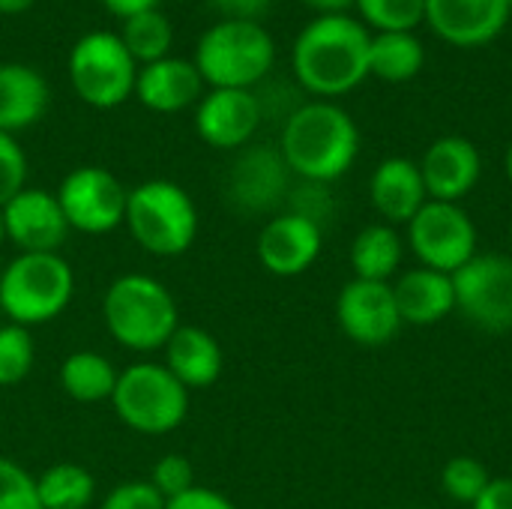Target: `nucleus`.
I'll return each instance as SVG.
<instances>
[{
    "label": "nucleus",
    "instance_id": "0eeeda50",
    "mask_svg": "<svg viewBox=\"0 0 512 509\" xmlns=\"http://www.w3.org/2000/svg\"><path fill=\"white\" fill-rule=\"evenodd\" d=\"M111 408L138 435H168L189 414V390L162 363H132L117 375Z\"/></svg>",
    "mask_w": 512,
    "mask_h": 509
},
{
    "label": "nucleus",
    "instance_id": "a19ab883",
    "mask_svg": "<svg viewBox=\"0 0 512 509\" xmlns=\"http://www.w3.org/2000/svg\"><path fill=\"white\" fill-rule=\"evenodd\" d=\"M36 0H0V15H21L33 6Z\"/></svg>",
    "mask_w": 512,
    "mask_h": 509
},
{
    "label": "nucleus",
    "instance_id": "9b49d317",
    "mask_svg": "<svg viewBox=\"0 0 512 509\" xmlns=\"http://www.w3.org/2000/svg\"><path fill=\"white\" fill-rule=\"evenodd\" d=\"M54 195L69 222V231L99 237L123 225L129 189L108 168L81 165L60 180V189Z\"/></svg>",
    "mask_w": 512,
    "mask_h": 509
},
{
    "label": "nucleus",
    "instance_id": "6e6552de",
    "mask_svg": "<svg viewBox=\"0 0 512 509\" xmlns=\"http://www.w3.org/2000/svg\"><path fill=\"white\" fill-rule=\"evenodd\" d=\"M66 72L78 99L90 108L108 111L135 96L138 63L126 51L117 30H87L75 39Z\"/></svg>",
    "mask_w": 512,
    "mask_h": 509
},
{
    "label": "nucleus",
    "instance_id": "79ce46f5",
    "mask_svg": "<svg viewBox=\"0 0 512 509\" xmlns=\"http://www.w3.org/2000/svg\"><path fill=\"white\" fill-rule=\"evenodd\" d=\"M504 168H507V177H510V183H512V144L507 147V159H504Z\"/></svg>",
    "mask_w": 512,
    "mask_h": 509
},
{
    "label": "nucleus",
    "instance_id": "c03bdc74",
    "mask_svg": "<svg viewBox=\"0 0 512 509\" xmlns=\"http://www.w3.org/2000/svg\"><path fill=\"white\" fill-rule=\"evenodd\" d=\"M510 246H512V225H510Z\"/></svg>",
    "mask_w": 512,
    "mask_h": 509
},
{
    "label": "nucleus",
    "instance_id": "cd10ccee",
    "mask_svg": "<svg viewBox=\"0 0 512 509\" xmlns=\"http://www.w3.org/2000/svg\"><path fill=\"white\" fill-rule=\"evenodd\" d=\"M117 36L123 39L126 51L132 54V60L138 66L168 57L171 45H174V27H171L168 15H162V9H150V12L123 18Z\"/></svg>",
    "mask_w": 512,
    "mask_h": 509
},
{
    "label": "nucleus",
    "instance_id": "7ed1b4c3",
    "mask_svg": "<svg viewBox=\"0 0 512 509\" xmlns=\"http://www.w3.org/2000/svg\"><path fill=\"white\" fill-rule=\"evenodd\" d=\"M102 321L108 336L135 354L162 351L180 327L174 294L147 273L117 276L102 297Z\"/></svg>",
    "mask_w": 512,
    "mask_h": 509
},
{
    "label": "nucleus",
    "instance_id": "423d86ee",
    "mask_svg": "<svg viewBox=\"0 0 512 509\" xmlns=\"http://www.w3.org/2000/svg\"><path fill=\"white\" fill-rule=\"evenodd\" d=\"M123 225L144 252L177 258L189 252L198 237V207L180 183L144 180L126 195Z\"/></svg>",
    "mask_w": 512,
    "mask_h": 509
},
{
    "label": "nucleus",
    "instance_id": "dca6fc26",
    "mask_svg": "<svg viewBox=\"0 0 512 509\" xmlns=\"http://www.w3.org/2000/svg\"><path fill=\"white\" fill-rule=\"evenodd\" d=\"M417 165L429 201H447V204H462V198L474 192L483 174V156L477 144L462 135H444L432 141Z\"/></svg>",
    "mask_w": 512,
    "mask_h": 509
},
{
    "label": "nucleus",
    "instance_id": "a18cd8bd",
    "mask_svg": "<svg viewBox=\"0 0 512 509\" xmlns=\"http://www.w3.org/2000/svg\"><path fill=\"white\" fill-rule=\"evenodd\" d=\"M510 12H512V0H510Z\"/></svg>",
    "mask_w": 512,
    "mask_h": 509
},
{
    "label": "nucleus",
    "instance_id": "2f4dec72",
    "mask_svg": "<svg viewBox=\"0 0 512 509\" xmlns=\"http://www.w3.org/2000/svg\"><path fill=\"white\" fill-rule=\"evenodd\" d=\"M0 509H42L36 477L6 456H0Z\"/></svg>",
    "mask_w": 512,
    "mask_h": 509
},
{
    "label": "nucleus",
    "instance_id": "473e14b6",
    "mask_svg": "<svg viewBox=\"0 0 512 509\" xmlns=\"http://www.w3.org/2000/svg\"><path fill=\"white\" fill-rule=\"evenodd\" d=\"M150 483L153 489L165 498V501H174L180 495H186L195 483V468L186 456L180 453H168L162 456L156 465H153V474H150Z\"/></svg>",
    "mask_w": 512,
    "mask_h": 509
},
{
    "label": "nucleus",
    "instance_id": "f704fd0d",
    "mask_svg": "<svg viewBox=\"0 0 512 509\" xmlns=\"http://www.w3.org/2000/svg\"><path fill=\"white\" fill-rule=\"evenodd\" d=\"M165 498L153 489L150 480H126L120 486H114L99 509H165Z\"/></svg>",
    "mask_w": 512,
    "mask_h": 509
},
{
    "label": "nucleus",
    "instance_id": "ddd939ff",
    "mask_svg": "<svg viewBox=\"0 0 512 509\" xmlns=\"http://www.w3.org/2000/svg\"><path fill=\"white\" fill-rule=\"evenodd\" d=\"M264 105L252 90H207L195 105V132L216 150H240L252 141Z\"/></svg>",
    "mask_w": 512,
    "mask_h": 509
},
{
    "label": "nucleus",
    "instance_id": "4c0bfd02",
    "mask_svg": "<svg viewBox=\"0 0 512 509\" xmlns=\"http://www.w3.org/2000/svg\"><path fill=\"white\" fill-rule=\"evenodd\" d=\"M471 509H512V477H492L489 489Z\"/></svg>",
    "mask_w": 512,
    "mask_h": 509
},
{
    "label": "nucleus",
    "instance_id": "2eb2a0df",
    "mask_svg": "<svg viewBox=\"0 0 512 509\" xmlns=\"http://www.w3.org/2000/svg\"><path fill=\"white\" fill-rule=\"evenodd\" d=\"M324 249V228L294 210L273 216L255 243L261 267L273 276L291 279L306 273Z\"/></svg>",
    "mask_w": 512,
    "mask_h": 509
},
{
    "label": "nucleus",
    "instance_id": "393cba45",
    "mask_svg": "<svg viewBox=\"0 0 512 509\" xmlns=\"http://www.w3.org/2000/svg\"><path fill=\"white\" fill-rule=\"evenodd\" d=\"M117 369L108 357L96 354V351H75L60 363L57 381L60 390L81 405H93V402H111V393L117 387Z\"/></svg>",
    "mask_w": 512,
    "mask_h": 509
},
{
    "label": "nucleus",
    "instance_id": "e433bc0d",
    "mask_svg": "<svg viewBox=\"0 0 512 509\" xmlns=\"http://www.w3.org/2000/svg\"><path fill=\"white\" fill-rule=\"evenodd\" d=\"M210 3L222 18L231 21H261V15L270 6V0H210Z\"/></svg>",
    "mask_w": 512,
    "mask_h": 509
},
{
    "label": "nucleus",
    "instance_id": "aec40b11",
    "mask_svg": "<svg viewBox=\"0 0 512 509\" xmlns=\"http://www.w3.org/2000/svg\"><path fill=\"white\" fill-rule=\"evenodd\" d=\"M369 201L387 225H408L429 201L420 165L408 156L378 162L369 180Z\"/></svg>",
    "mask_w": 512,
    "mask_h": 509
},
{
    "label": "nucleus",
    "instance_id": "72a5a7b5",
    "mask_svg": "<svg viewBox=\"0 0 512 509\" xmlns=\"http://www.w3.org/2000/svg\"><path fill=\"white\" fill-rule=\"evenodd\" d=\"M27 186V156L15 135L0 132V207Z\"/></svg>",
    "mask_w": 512,
    "mask_h": 509
},
{
    "label": "nucleus",
    "instance_id": "a878e982",
    "mask_svg": "<svg viewBox=\"0 0 512 509\" xmlns=\"http://www.w3.org/2000/svg\"><path fill=\"white\" fill-rule=\"evenodd\" d=\"M426 63V48L417 39L414 30H393V33H375L369 42V75L402 84L420 75Z\"/></svg>",
    "mask_w": 512,
    "mask_h": 509
},
{
    "label": "nucleus",
    "instance_id": "7c9ffc66",
    "mask_svg": "<svg viewBox=\"0 0 512 509\" xmlns=\"http://www.w3.org/2000/svg\"><path fill=\"white\" fill-rule=\"evenodd\" d=\"M36 360V348L27 327L3 324L0 327V387L21 384Z\"/></svg>",
    "mask_w": 512,
    "mask_h": 509
},
{
    "label": "nucleus",
    "instance_id": "ea45409f",
    "mask_svg": "<svg viewBox=\"0 0 512 509\" xmlns=\"http://www.w3.org/2000/svg\"><path fill=\"white\" fill-rule=\"evenodd\" d=\"M303 3L318 9L321 15H336V12H345L348 6H354V0H303Z\"/></svg>",
    "mask_w": 512,
    "mask_h": 509
},
{
    "label": "nucleus",
    "instance_id": "4be33fe9",
    "mask_svg": "<svg viewBox=\"0 0 512 509\" xmlns=\"http://www.w3.org/2000/svg\"><path fill=\"white\" fill-rule=\"evenodd\" d=\"M162 351H165L162 366H165L189 393L216 384L219 375H222V369H225L222 345H219V339H216L210 330H204V327H183V324H180Z\"/></svg>",
    "mask_w": 512,
    "mask_h": 509
},
{
    "label": "nucleus",
    "instance_id": "a211bd4d",
    "mask_svg": "<svg viewBox=\"0 0 512 509\" xmlns=\"http://www.w3.org/2000/svg\"><path fill=\"white\" fill-rule=\"evenodd\" d=\"M204 78L186 57H162L156 63L138 66L135 99L153 114H180L204 96Z\"/></svg>",
    "mask_w": 512,
    "mask_h": 509
},
{
    "label": "nucleus",
    "instance_id": "5701e85b",
    "mask_svg": "<svg viewBox=\"0 0 512 509\" xmlns=\"http://www.w3.org/2000/svg\"><path fill=\"white\" fill-rule=\"evenodd\" d=\"M51 105L48 81L24 63H0V132L15 135L45 117Z\"/></svg>",
    "mask_w": 512,
    "mask_h": 509
},
{
    "label": "nucleus",
    "instance_id": "c756f323",
    "mask_svg": "<svg viewBox=\"0 0 512 509\" xmlns=\"http://www.w3.org/2000/svg\"><path fill=\"white\" fill-rule=\"evenodd\" d=\"M489 483H492L489 468L474 456H453L441 471L444 495L456 504H465V507H474L480 501V495L489 489Z\"/></svg>",
    "mask_w": 512,
    "mask_h": 509
},
{
    "label": "nucleus",
    "instance_id": "f3484780",
    "mask_svg": "<svg viewBox=\"0 0 512 509\" xmlns=\"http://www.w3.org/2000/svg\"><path fill=\"white\" fill-rule=\"evenodd\" d=\"M510 15V0H426V24L456 48L489 45Z\"/></svg>",
    "mask_w": 512,
    "mask_h": 509
},
{
    "label": "nucleus",
    "instance_id": "f257e3e1",
    "mask_svg": "<svg viewBox=\"0 0 512 509\" xmlns=\"http://www.w3.org/2000/svg\"><path fill=\"white\" fill-rule=\"evenodd\" d=\"M369 42V27L345 12L312 18L291 48L297 84L327 102L351 93L369 78Z\"/></svg>",
    "mask_w": 512,
    "mask_h": 509
},
{
    "label": "nucleus",
    "instance_id": "b1692460",
    "mask_svg": "<svg viewBox=\"0 0 512 509\" xmlns=\"http://www.w3.org/2000/svg\"><path fill=\"white\" fill-rule=\"evenodd\" d=\"M402 255H405V237L399 234V228L387 222H375L354 237L348 261L354 267V279L390 282L402 267Z\"/></svg>",
    "mask_w": 512,
    "mask_h": 509
},
{
    "label": "nucleus",
    "instance_id": "58836bf2",
    "mask_svg": "<svg viewBox=\"0 0 512 509\" xmlns=\"http://www.w3.org/2000/svg\"><path fill=\"white\" fill-rule=\"evenodd\" d=\"M111 15H117L120 21L123 18H132L138 12H150V9H159L162 0H99Z\"/></svg>",
    "mask_w": 512,
    "mask_h": 509
},
{
    "label": "nucleus",
    "instance_id": "6ab92c4d",
    "mask_svg": "<svg viewBox=\"0 0 512 509\" xmlns=\"http://www.w3.org/2000/svg\"><path fill=\"white\" fill-rule=\"evenodd\" d=\"M288 165L279 150L270 147H252L246 150L228 177V198L246 210V213H261L270 210L273 204L282 201L288 192Z\"/></svg>",
    "mask_w": 512,
    "mask_h": 509
},
{
    "label": "nucleus",
    "instance_id": "1a4fd4ad",
    "mask_svg": "<svg viewBox=\"0 0 512 509\" xmlns=\"http://www.w3.org/2000/svg\"><path fill=\"white\" fill-rule=\"evenodd\" d=\"M405 243L420 267L453 276L477 255L480 234L462 204L426 201L420 213L405 225Z\"/></svg>",
    "mask_w": 512,
    "mask_h": 509
},
{
    "label": "nucleus",
    "instance_id": "412c9836",
    "mask_svg": "<svg viewBox=\"0 0 512 509\" xmlns=\"http://www.w3.org/2000/svg\"><path fill=\"white\" fill-rule=\"evenodd\" d=\"M393 297L402 315V324L432 327L456 312V288L450 273H438L429 267H414L399 273L393 282Z\"/></svg>",
    "mask_w": 512,
    "mask_h": 509
},
{
    "label": "nucleus",
    "instance_id": "20e7f679",
    "mask_svg": "<svg viewBox=\"0 0 512 509\" xmlns=\"http://www.w3.org/2000/svg\"><path fill=\"white\" fill-rule=\"evenodd\" d=\"M192 63L210 90H252L273 69L276 42L261 21L219 18L201 33Z\"/></svg>",
    "mask_w": 512,
    "mask_h": 509
},
{
    "label": "nucleus",
    "instance_id": "c85d7f7f",
    "mask_svg": "<svg viewBox=\"0 0 512 509\" xmlns=\"http://www.w3.org/2000/svg\"><path fill=\"white\" fill-rule=\"evenodd\" d=\"M354 6L375 33L417 30L426 21V0H354Z\"/></svg>",
    "mask_w": 512,
    "mask_h": 509
},
{
    "label": "nucleus",
    "instance_id": "37998d69",
    "mask_svg": "<svg viewBox=\"0 0 512 509\" xmlns=\"http://www.w3.org/2000/svg\"><path fill=\"white\" fill-rule=\"evenodd\" d=\"M0 243H6V228H3V213H0Z\"/></svg>",
    "mask_w": 512,
    "mask_h": 509
},
{
    "label": "nucleus",
    "instance_id": "9d476101",
    "mask_svg": "<svg viewBox=\"0 0 512 509\" xmlns=\"http://www.w3.org/2000/svg\"><path fill=\"white\" fill-rule=\"evenodd\" d=\"M456 312L486 333L512 330V255L477 252L453 273Z\"/></svg>",
    "mask_w": 512,
    "mask_h": 509
},
{
    "label": "nucleus",
    "instance_id": "f8f14e48",
    "mask_svg": "<svg viewBox=\"0 0 512 509\" xmlns=\"http://www.w3.org/2000/svg\"><path fill=\"white\" fill-rule=\"evenodd\" d=\"M339 330L363 348H384L402 330V315L393 297V282L351 279L336 297Z\"/></svg>",
    "mask_w": 512,
    "mask_h": 509
},
{
    "label": "nucleus",
    "instance_id": "f03ea898",
    "mask_svg": "<svg viewBox=\"0 0 512 509\" xmlns=\"http://www.w3.org/2000/svg\"><path fill=\"white\" fill-rule=\"evenodd\" d=\"M279 153L288 171L306 183L327 186L351 171L360 153V129L345 108L327 99H315L288 114Z\"/></svg>",
    "mask_w": 512,
    "mask_h": 509
},
{
    "label": "nucleus",
    "instance_id": "c9c22d12",
    "mask_svg": "<svg viewBox=\"0 0 512 509\" xmlns=\"http://www.w3.org/2000/svg\"><path fill=\"white\" fill-rule=\"evenodd\" d=\"M165 509H237L234 501H228L222 492L216 489H204V486H192L186 495L168 501Z\"/></svg>",
    "mask_w": 512,
    "mask_h": 509
},
{
    "label": "nucleus",
    "instance_id": "4468645a",
    "mask_svg": "<svg viewBox=\"0 0 512 509\" xmlns=\"http://www.w3.org/2000/svg\"><path fill=\"white\" fill-rule=\"evenodd\" d=\"M0 213L6 240L18 252H60L69 234V222L60 210L57 195L45 189L24 186L0 207Z\"/></svg>",
    "mask_w": 512,
    "mask_h": 509
},
{
    "label": "nucleus",
    "instance_id": "39448f33",
    "mask_svg": "<svg viewBox=\"0 0 512 509\" xmlns=\"http://www.w3.org/2000/svg\"><path fill=\"white\" fill-rule=\"evenodd\" d=\"M75 273L60 252H18L0 273V312L9 324L36 327L66 312Z\"/></svg>",
    "mask_w": 512,
    "mask_h": 509
},
{
    "label": "nucleus",
    "instance_id": "bb28decb",
    "mask_svg": "<svg viewBox=\"0 0 512 509\" xmlns=\"http://www.w3.org/2000/svg\"><path fill=\"white\" fill-rule=\"evenodd\" d=\"M42 509H87L96 498V477L75 462L51 465L36 477Z\"/></svg>",
    "mask_w": 512,
    "mask_h": 509
}]
</instances>
